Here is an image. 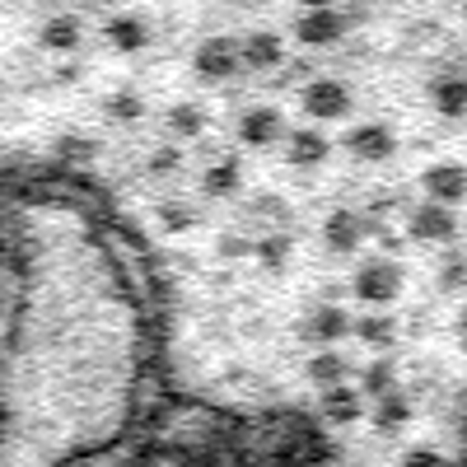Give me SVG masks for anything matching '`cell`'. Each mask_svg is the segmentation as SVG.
<instances>
[{
    "label": "cell",
    "instance_id": "1",
    "mask_svg": "<svg viewBox=\"0 0 467 467\" xmlns=\"http://www.w3.org/2000/svg\"><path fill=\"white\" fill-rule=\"evenodd\" d=\"M350 290H356V299L360 304H369V308H383V304H393L398 295H402V266L398 262H365L360 271H356V281H350Z\"/></svg>",
    "mask_w": 467,
    "mask_h": 467
},
{
    "label": "cell",
    "instance_id": "2",
    "mask_svg": "<svg viewBox=\"0 0 467 467\" xmlns=\"http://www.w3.org/2000/svg\"><path fill=\"white\" fill-rule=\"evenodd\" d=\"M299 103L314 122H341V117L350 112V89L341 80H308L299 89Z\"/></svg>",
    "mask_w": 467,
    "mask_h": 467
},
{
    "label": "cell",
    "instance_id": "3",
    "mask_svg": "<svg viewBox=\"0 0 467 467\" xmlns=\"http://www.w3.org/2000/svg\"><path fill=\"white\" fill-rule=\"evenodd\" d=\"M197 75H206V80H234V75L244 70V52H239V37H206V43L197 47Z\"/></svg>",
    "mask_w": 467,
    "mask_h": 467
},
{
    "label": "cell",
    "instance_id": "4",
    "mask_svg": "<svg viewBox=\"0 0 467 467\" xmlns=\"http://www.w3.org/2000/svg\"><path fill=\"white\" fill-rule=\"evenodd\" d=\"M346 28H350V15H341V10H304L295 19V37L304 47H332L346 37Z\"/></svg>",
    "mask_w": 467,
    "mask_h": 467
},
{
    "label": "cell",
    "instance_id": "5",
    "mask_svg": "<svg viewBox=\"0 0 467 467\" xmlns=\"http://www.w3.org/2000/svg\"><path fill=\"white\" fill-rule=\"evenodd\" d=\"M420 187H425V197H431L435 206H458L462 197H467V169L462 164H453V160H444V164H431L420 173Z\"/></svg>",
    "mask_w": 467,
    "mask_h": 467
},
{
    "label": "cell",
    "instance_id": "6",
    "mask_svg": "<svg viewBox=\"0 0 467 467\" xmlns=\"http://www.w3.org/2000/svg\"><path fill=\"white\" fill-rule=\"evenodd\" d=\"M346 150L356 154V160H365V164H383V160H393L398 136L388 131L383 122H360V127L346 131Z\"/></svg>",
    "mask_w": 467,
    "mask_h": 467
},
{
    "label": "cell",
    "instance_id": "7",
    "mask_svg": "<svg viewBox=\"0 0 467 467\" xmlns=\"http://www.w3.org/2000/svg\"><path fill=\"white\" fill-rule=\"evenodd\" d=\"M453 234H458V220L449 206H435V202L411 206V239L416 244H453Z\"/></svg>",
    "mask_w": 467,
    "mask_h": 467
},
{
    "label": "cell",
    "instance_id": "8",
    "mask_svg": "<svg viewBox=\"0 0 467 467\" xmlns=\"http://www.w3.org/2000/svg\"><path fill=\"white\" fill-rule=\"evenodd\" d=\"M327 154H332V140H327L318 127H299V131L285 136V160H290V169H318Z\"/></svg>",
    "mask_w": 467,
    "mask_h": 467
},
{
    "label": "cell",
    "instance_id": "9",
    "mask_svg": "<svg viewBox=\"0 0 467 467\" xmlns=\"http://www.w3.org/2000/svg\"><path fill=\"white\" fill-rule=\"evenodd\" d=\"M360 239H365V220H360V211L337 206V211L323 220V244H327L332 253H356Z\"/></svg>",
    "mask_w": 467,
    "mask_h": 467
},
{
    "label": "cell",
    "instance_id": "10",
    "mask_svg": "<svg viewBox=\"0 0 467 467\" xmlns=\"http://www.w3.org/2000/svg\"><path fill=\"white\" fill-rule=\"evenodd\" d=\"M239 52H244L248 70H276L285 61V43H281V33H271V28H253L248 37H239Z\"/></svg>",
    "mask_w": 467,
    "mask_h": 467
},
{
    "label": "cell",
    "instance_id": "11",
    "mask_svg": "<svg viewBox=\"0 0 467 467\" xmlns=\"http://www.w3.org/2000/svg\"><path fill=\"white\" fill-rule=\"evenodd\" d=\"M281 112L276 108H271V103H253L244 117H239V140L244 145H271V140H276L281 136Z\"/></svg>",
    "mask_w": 467,
    "mask_h": 467
},
{
    "label": "cell",
    "instance_id": "12",
    "mask_svg": "<svg viewBox=\"0 0 467 467\" xmlns=\"http://www.w3.org/2000/svg\"><path fill=\"white\" fill-rule=\"evenodd\" d=\"M37 43H43L47 52L70 57V52H80V43H85V24L75 19V15H52V19H43V33H37Z\"/></svg>",
    "mask_w": 467,
    "mask_h": 467
},
{
    "label": "cell",
    "instance_id": "13",
    "mask_svg": "<svg viewBox=\"0 0 467 467\" xmlns=\"http://www.w3.org/2000/svg\"><path fill=\"white\" fill-rule=\"evenodd\" d=\"M318 416L327 425H350V420H360V393L350 383L341 388H327V393H318Z\"/></svg>",
    "mask_w": 467,
    "mask_h": 467
},
{
    "label": "cell",
    "instance_id": "14",
    "mask_svg": "<svg viewBox=\"0 0 467 467\" xmlns=\"http://www.w3.org/2000/svg\"><path fill=\"white\" fill-rule=\"evenodd\" d=\"M350 332V318H346V308H337V304H323V308H314V314H308V323H304V337L308 341H341Z\"/></svg>",
    "mask_w": 467,
    "mask_h": 467
},
{
    "label": "cell",
    "instance_id": "15",
    "mask_svg": "<svg viewBox=\"0 0 467 467\" xmlns=\"http://www.w3.org/2000/svg\"><path fill=\"white\" fill-rule=\"evenodd\" d=\"M103 33H108V43H112L117 52H140V47L150 43V24H145L140 15H112Z\"/></svg>",
    "mask_w": 467,
    "mask_h": 467
},
{
    "label": "cell",
    "instance_id": "16",
    "mask_svg": "<svg viewBox=\"0 0 467 467\" xmlns=\"http://www.w3.org/2000/svg\"><path fill=\"white\" fill-rule=\"evenodd\" d=\"M431 103L440 117H449V122H458V117H467V80L462 75H444V80L431 85Z\"/></svg>",
    "mask_w": 467,
    "mask_h": 467
},
{
    "label": "cell",
    "instance_id": "17",
    "mask_svg": "<svg viewBox=\"0 0 467 467\" xmlns=\"http://www.w3.org/2000/svg\"><path fill=\"white\" fill-rule=\"evenodd\" d=\"M350 374L346 356H337V350H318V356H308V383L318 388V393H327V388H341Z\"/></svg>",
    "mask_w": 467,
    "mask_h": 467
},
{
    "label": "cell",
    "instance_id": "18",
    "mask_svg": "<svg viewBox=\"0 0 467 467\" xmlns=\"http://www.w3.org/2000/svg\"><path fill=\"white\" fill-rule=\"evenodd\" d=\"M164 122H169V131H173V136L197 140V136L206 131V108H202V103H173Z\"/></svg>",
    "mask_w": 467,
    "mask_h": 467
},
{
    "label": "cell",
    "instance_id": "19",
    "mask_svg": "<svg viewBox=\"0 0 467 467\" xmlns=\"http://www.w3.org/2000/svg\"><path fill=\"white\" fill-rule=\"evenodd\" d=\"M374 402H379V407H374V425H379V431H398V425H407L411 402H407L402 388H393V393H383V398H374Z\"/></svg>",
    "mask_w": 467,
    "mask_h": 467
},
{
    "label": "cell",
    "instance_id": "20",
    "mask_svg": "<svg viewBox=\"0 0 467 467\" xmlns=\"http://www.w3.org/2000/svg\"><path fill=\"white\" fill-rule=\"evenodd\" d=\"M350 332H356L365 346H374V350H383V346L398 341V323L388 318V314H369V318H360V323H350Z\"/></svg>",
    "mask_w": 467,
    "mask_h": 467
},
{
    "label": "cell",
    "instance_id": "21",
    "mask_svg": "<svg viewBox=\"0 0 467 467\" xmlns=\"http://www.w3.org/2000/svg\"><path fill=\"white\" fill-rule=\"evenodd\" d=\"M202 192H206V197H234V192H239V164H234V160L211 164L202 173Z\"/></svg>",
    "mask_w": 467,
    "mask_h": 467
},
{
    "label": "cell",
    "instance_id": "22",
    "mask_svg": "<svg viewBox=\"0 0 467 467\" xmlns=\"http://www.w3.org/2000/svg\"><path fill=\"white\" fill-rule=\"evenodd\" d=\"M253 257H257L262 266H285V257H290V234H266V239H257Z\"/></svg>",
    "mask_w": 467,
    "mask_h": 467
},
{
    "label": "cell",
    "instance_id": "23",
    "mask_svg": "<svg viewBox=\"0 0 467 467\" xmlns=\"http://www.w3.org/2000/svg\"><path fill=\"white\" fill-rule=\"evenodd\" d=\"M393 365L388 360H374L369 369H365V379H360V393H369V398H383V393H393Z\"/></svg>",
    "mask_w": 467,
    "mask_h": 467
},
{
    "label": "cell",
    "instance_id": "24",
    "mask_svg": "<svg viewBox=\"0 0 467 467\" xmlns=\"http://www.w3.org/2000/svg\"><path fill=\"white\" fill-rule=\"evenodd\" d=\"M140 112H145L140 94H131V89H117V94H108V117H112V122H136Z\"/></svg>",
    "mask_w": 467,
    "mask_h": 467
},
{
    "label": "cell",
    "instance_id": "25",
    "mask_svg": "<svg viewBox=\"0 0 467 467\" xmlns=\"http://www.w3.org/2000/svg\"><path fill=\"white\" fill-rule=\"evenodd\" d=\"M160 224H164L169 234H187L192 224H197V211H192L187 202H164V206H160Z\"/></svg>",
    "mask_w": 467,
    "mask_h": 467
},
{
    "label": "cell",
    "instance_id": "26",
    "mask_svg": "<svg viewBox=\"0 0 467 467\" xmlns=\"http://www.w3.org/2000/svg\"><path fill=\"white\" fill-rule=\"evenodd\" d=\"M178 164H182L178 150H160V154L150 160V173H154V178H169V173H178Z\"/></svg>",
    "mask_w": 467,
    "mask_h": 467
},
{
    "label": "cell",
    "instance_id": "27",
    "mask_svg": "<svg viewBox=\"0 0 467 467\" xmlns=\"http://www.w3.org/2000/svg\"><path fill=\"white\" fill-rule=\"evenodd\" d=\"M257 248V239H244V234H224V239H220V253L224 257H248Z\"/></svg>",
    "mask_w": 467,
    "mask_h": 467
},
{
    "label": "cell",
    "instance_id": "28",
    "mask_svg": "<svg viewBox=\"0 0 467 467\" xmlns=\"http://www.w3.org/2000/svg\"><path fill=\"white\" fill-rule=\"evenodd\" d=\"M402 467H449V458L435 453V449H411V453L402 458Z\"/></svg>",
    "mask_w": 467,
    "mask_h": 467
},
{
    "label": "cell",
    "instance_id": "29",
    "mask_svg": "<svg viewBox=\"0 0 467 467\" xmlns=\"http://www.w3.org/2000/svg\"><path fill=\"white\" fill-rule=\"evenodd\" d=\"M304 10H332V0H299Z\"/></svg>",
    "mask_w": 467,
    "mask_h": 467
},
{
    "label": "cell",
    "instance_id": "30",
    "mask_svg": "<svg viewBox=\"0 0 467 467\" xmlns=\"http://www.w3.org/2000/svg\"><path fill=\"white\" fill-rule=\"evenodd\" d=\"M462 337H467V323H462Z\"/></svg>",
    "mask_w": 467,
    "mask_h": 467
}]
</instances>
